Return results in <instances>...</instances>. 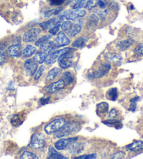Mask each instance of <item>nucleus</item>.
Wrapping results in <instances>:
<instances>
[{"mask_svg":"<svg viewBox=\"0 0 143 159\" xmlns=\"http://www.w3.org/2000/svg\"><path fill=\"white\" fill-rule=\"evenodd\" d=\"M81 130V125L78 121L72 120V121H67L63 127L59 131L55 133V138L60 139L65 137L70 136L78 133Z\"/></svg>","mask_w":143,"mask_h":159,"instance_id":"f257e3e1","label":"nucleus"},{"mask_svg":"<svg viewBox=\"0 0 143 159\" xmlns=\"http://www.w3.org/2000/svg\"><path fill=\"white\" fill-rule=\"evenodd\" d=\"M112 65L107 60L101 61L98 63L97 66L95 67L94 70L90 72L89 75V77H92L93 79H101L106 76L111 70Z\"/></svg>","mask_w":143,"mask_h":159,"instance_id":"f03ea898","label":"nucleus"},{"mask_svg":"<svg viewBox=\"0 0 143 159\" xmlns=\"http://www.w3.org/2000/svg\"><path fill=\"white\" fill-rule=\"evenodd\" d=\"M66 122H67V120L63 117H58L56 118V119H54L45 126L44 132L47 135L55 134L61 129Z\"/></svg>","mask_w":143,"mask_h":159,"instance_id":"7ed1b4c3","label":"nucleus"},{"mask_svg":"<svg viewBox=\"0 0 143 159\" xmlns=\"http://www.w3.org/2000/svg\"><path fill=\"white\" fill-rule=\"evenodd\" d=\"M45 138L42 134L35 133L31 137L28 147L35 149H43L45 147Z\"/></svg>","mask_w":143,"mask_h":159,"instance_id":"20e7f679","label":"nucleus"},{"mask_svg":"<svg viewBox=\"0 0 143 159\" xmlns=\"http://www.w3.org/2000/svg\"><path fill=\"white\" fill-rule=\"evenodd\" d=\"M42 32L39 27H32L25 32L23 36V41L25 43L35 42Z\"/></svg>","mask_w":143,"mask_h":159,"instance_id":"39448f33","label":"nucleus"},{"mask_svg":"<svg viewBox=\"0 0 143 159\" xmlns=\"http://www.w3.org/2000/svg\"><path fill=\"white\" fill-rule=\"evenodd\" d=\"M84 22L82 19H77L75 22H72L70 28L68 30L66 34L70 37H75L76 35L79 34L81 32L82 28L84 27Z\"/></svg>","mask_w":143,"mask_h":159,"instance_id":"423d86ee","label":"nucleus"},{"mask_svg":"<svg viewBox=\"0 0 143 159\" xmlns=\"http://www.w3.org/2000/svg\"><path fill=\"white\" fill-rule=\"evenodd\" d=\"M24 72L27 76L32 77L35 75L38 68V64L33 59H27L24 62Z\"/></svg>","mask_w":143,"mask_h":159,"instance_id":"0eeeda50","label":"nucleus"},{"mask_svg":"<svg viewBox=\"0 0 143 159\" xmlns=\"http://www.w3.org/2000/svg\"><path fill=\"white\" fill-rule=\"evenodd\" d=\"M78 140V137H75V138H61L58 140L56 143L54 144L55 149L58 151H63L67 149L70 146L71 143L74 142Z\"/></svg>","mask_w":143,"mask_h":159,"instance_id":"6e6552de","label":"nucleus"},{"mask_svg":"<svg viewBox=\"0 0 143 159\" xmlns=\"http://www.w3.org/2000/svg\"><path fill=\"white\" fill-rule=\"evenodd\" d=\"M86 14V11L83 9H77L68 10L67 15L65 16V19L68 20L75 21L77 19L84 17Z\"/></svg>","mask_w":143,"mask_h":159,"instance_id":"1a4fd4ad","label":"nucleus"},{"mask_svg":"<svg viewBox=\"0 0 143 159\" xmlns=\"http://www.w3.org/2000/svg\"><path fill=\"white\" fill-rule=\"evenodd\" d=\"M55 46L57 48L64 47L68 46L70 43V40L66 36L65 32L63 31H59L58 33L56 34V37L54 40Z\"/></svg>","mask_w":143,"mask_h":159,"instance_id":"9d476101","label":"nucleus"},{"mask_svg":"<svg viewBox=\"0 0 143 159\" xmlns=\"http://www.w3.org/2000/svg\"><path fill=\"white\" fill-rule=\"evenodd\" d=\"M72 49H73L72 48H65L62 49H59V50H57V51H53V52H51V53H50L48 55L47 58H46L45 61L46 64V65L53 64V63H55V62L56 61V60L58 58L60 55H62V53H64L68 51L72 50Z\"/></svg>","mask_w":143,"mask_h":159,"instance_id":"9b49d317","label":"nucleus"},{"mask_svg":"<svg viewBox=\"0 0 143 159\" xmlns=\"http://www.w3.org/2000/svg\"><path fill=\"white\" fill-rule=\"evenodd\" d=\"M65 83L62 79H59L58 81L53 82L50 85L46 87V91L48 93H56L58 92L59 90H62L65 87Z\"/></svg>","mask_w":143,"mask_h":159,"instance_id":"f8f14e48","label":"nucleus"},{"mask_svg":"<svg viewBox=\"0 0 143 159\" xmlns=\"http://www.w3.org/2000/svg\"><path fill=\"white\" fill-rule=\"evenodd\" d=\"M85 144L81 142H74L68 147V152L72 155L80 154L85 150Z\"/></svg>","mask_w":143,"mask_h":159,"instance_id":"ddd939ff","label":"nucleus"},{"mask_svg":"<svg viewBox=\"0 0 143 159\" xmlns=\"http://www.w3.org/2000/svg\"><path fill=\"white\" fill-rule=\"evenodd\" d=\"M7 53L12 57H18L23 54V47L21 43L11 45L7 49Z\"/></svg>","mask_w":143,"mask_h":159,"instance_id":"4468645a","label":"nucleus"},{"mask_svg":"<svg viewBox=\"0 0 143 159\" xmlns=\"http://www.w3.org/2000/svg\"><path fill=\"white\" fill-rule=\"evenodd\" d=\"M109 113V105L106 102L98 103L96 106V114L101 119H104Z\"/></svg>","mask_w":143,"mask_h":159,"instance_id":"2eb2a0df","label":"nucleus"},{"mask_svg":"<svg viewBox=\"0 0 143 159\" xmlns=\"http://www.w3.org/2000/svg\"><path fill=\"white\" fill-rule=\"evenodd\" d=\"M135 43V41L133 39H123L120 40L117 42L116 43V48L117 50L123 51L127 50L133 45Z\"/></svg>","mask_w":143,"mask_h":159,"instance_id":"dca6fc26","label":"nucleus"},{"mask_svg":"<svg viewBox=\"0 0 143 159\" xmlns=\"http://www.w3.org/2000/svg\"><path fill=\"white\" fill-rule=\"evenodd\" d=\"M99 22H100V19H99L98 15H96L95 13L90 14L86 19V27L88 29H94L98 25Z\"/></svg>","mask_w":143,"mask_h":159,"instance_id":"f3484780","label":"nucleus"},{"mask_svg":"<svg viewBox=\"0 0 143 159\" xmlns=\"http://www.w3.org/2000/svg\"><path fill=\"white\" fill-rule=\"evenodd\" d=\"M126 149L132 152H137L143 150V141L134 140L132 143L126 147Z\"/></svg>","mask_w":143,"mask_h":159,"instance_id":"a211bd4d","label":"nucleus"},{"mask_svg":"<svg viewBox=\"0 0 143 159\" xmlns=\"http://www.w3.org/2000/svg\"><path fill=\"white\" fill-rule=\"evenodd\" d=\"M39 48L41 51H44L47 53L48 55L55 51V49L56 48V46H55L54 42H52V41H46V42H44L39 46Z\"/></svg>","mask_w":143,"mask_h":159,"instance_id":"6ab92c4d","label":"nucleus"},{"mask_svg":"<svg viewBox=\"0 0 143 159\" xmlns=\"http://www.w3.org/2000/svg\"><path fill=\"white\" fill-rule=\"evenodd\" d=\"M104 58L105 60L110 63H116L121 62L122 60V57L120 54L113 52H108L104 55Z\"/></svg>","mask_w":143,"mask_h":159,"instance_id":"aec40b11","label":"nucleus"},{"mask_svg":"<svg viewBox=\"0 0 143 159\" xmlns=\"http://www.w3.org/2000/svg\"><path fill=\"white\" fill-rule=\"evenodd\" d=\"M60 22L61 21L59 20L58 18H53L49 19L47 21H44L42 22V23H39V25L43 30H46L51 29L52 27L54 26L55 25L57 24L58 23H60Z\"/></svg>","mask_w":143,"mask_h":159,"instance_id":"412c9836","label":"nucleus"},{"mask_svg":"<svg viewBox=\"0 0 143 159\" xmlns=\"http://www.w3.org/2000/svg\"><path fill=\"white\" fill-rule=\"evenodd\" d=\"M25 117L26 114L25 113L16 114L12 117L11 122H12V124L13 126L18 127V126H20L23 123L25 119Z\"/></svg>","mask_w":143,"mask_h":159,"instance_id":"4be33fe9","label":"nucleus"},{"mask_svg":"<svg viewBox=\"0 0 143 159\" xmlns=\"http://www.w3.org/2000/svg\"><path fill=\"white\" fill-rule=\"evenodd\" d=\"M89 42V37L82 36L80 37H78L77 39H76L72 43V46L74 48H83L85 45L86 44L87 42Z\"/></svg>","mask_w":143,"mask_h":159,"instance_id":"5701e85b","label":"nucleus"},{"mask_svg":"<svg viewBox=\"0 0 143 159\" xmlns=\"http://www.w3.org/2000/svg\"><path fill=\"white\" fill-rule=\"evenodd\" d=\"M61 74V70L58 67H53L51 70H49L47 75H46V81H51L56 79Z\"/></svg>","mask_w":143,"mask_h":159,"instance_id":"b1692460","label":"nucleus"},{"mask_svg":"<svg viewBox=\"0 0 143 159\" xmlns=\"http://www.w3.org/2000/svg\"><path fill=\"white\" fill-rule=\"evenodd\" d=\"M61 79L64 81L66 86H70L75 81V76L70 71H66L62 74Z\"/></svg>","mask_w":143,"mask_h":159,"instance_id":"393cba45","label":"nucleus"},{"mask_svg":"<svg viewBox=\"0 0 143 159\" xmlns=\"http://www.w3.org/2000/svg\"><path fill=\"white\" fill-rule=\"evenodd\" d=\"M48 158L50 159H67V157L63 156L61 153L57 152L56 149H55V148L53 147H50L48 148Z\"/></svg>","mask_w":143,"mask_h":159,"instance_id":"a878e982","label":"nucleus"},{"mask_svg":"<svg viewBox=\"0 0 143 159\" xmlns=\"http://www.w3.org/2000/svg\"><path fill=\"white\" fill-rule=\"evenodd\" d=\"M48 57V53L44 51H38L37 53L35 55L33 60L37 63V64H42L44 62L46 61V58Z\"/></svg>","mask_w":143,"mask_h":159,"instance_id":"bb28decb","label":"nucleus"},{"mask_svg":"<svg viewBox=\"0 0 143 159\" xmlns=\"http://www.w3.org/2000/svg\"><path fill=\"white\" fill-rule=\"evenodd\" d=\"M121 114L119 109L117 108H112L110 111H109V113L107 114V120H120Z\"/></svg>","mask_w":143,"mask_h":159,"instance_id":"cd10ccee","label":"nucleus"},{"mask_svg":"<svg viewBox=\"0 0 143 159\" xmlns=\"http://www.w3.org/2000/svg\"><path fill=\"white\" fill-rule=\"evenodd\" d=\"M119 96L118 89L117 88H111L106 93V98L107 100L111 101H116Z\"/></svg>","mask_w":143,"mask_h":159,"instance_id":"c85d7f7f","label":"nucleus"},{"mask_svg":"<svg viewBox=\"0 0 143 159\" xmlns=\"http://www.w3.org/2000/svg\"><path fill=\"white\" fill-rule=\"evenodd\" d=\"M36 51H37V48L32 45H27L23 51V55L24 57H30L34 55Z\"/></svg>","mask_w":143,"mask_h":159,"instance_id":"c756f323","label":"nucleus"},{"mask_svg":"<svg viewBox=\"0 0 143 159\" xmlns=\"http://www.w3.org/2000/svg\"><path fill=\"white\" fill-rule=\"evenodd\" d=\"M103 123L109 127H112L116 128V129H120L123 127V124L120 120H105L103 121Z\"/></svg>","mask_w":143,"mask_h":159,"instance_id":"7c9ffc66","label":"nucleus"},{"mask_svg":"<svg viewBox=\"0 0 143 159\" xmlns=\"http://www.w3.org/2000/svg\"><path fill=\"white\" fill-rule=\"evenodd\" d=\"M62 10H63V7L55 8V9L48 10L47 11H46L44 13V18H51L52 16L59 15L60 13L62 12Z\"/></svg>","mask_w":143,"mask_h":159,"instance_id":"2f4dec72","label":"nucleus"},{"mask_svg":"<svg viewBox=\"0 0 143 159\" xmlns=\"http://www.w3.org/2000/svg\"><path fill=\"white\" fill-rule=\"evenodd\" d=\"M73 60L72 59H67V60H58V64L60 67L61 69L65 70L67 68L70 67L72 65H73Z\"/></svg>","mask_w":143,"mask_h":159,"instance_id":"473e14b6","label":"nucleus"},{"mask_svg":"<svg viewBox=\"0 0 143 159\" xmlns=\"http://www.w3.org/2000/svg\"><path fill=\"white\" fill-rule=\"evenodd\" d=\"M5 48H6V46L4 43H0V66L3 65L7 60Z\"/></svg>","mask_w":143,"mask_h":159,"instance_id":"72a5a7b5","label":"nucleus"},{"mask_svg":"<svg viewBox=\"0 0 143 159\" xmlns=\"http://www.w3.org/2000/svg\"><path fill=\"white\" fill-rule=\"evenodd\" d=\"M20 158L22 159H26V158L38 159L39 158V156H38L37 154H35V153L29 152V151H25V152L21 155Z\"/></svg>","mask_w":143,"mask_h":159,"instance_id":"f704fd0d","label":"nucleus"},{"mask_svg":"<svg viewBox=\"0 0 143 159\" xmlns=\"http://www.w3.org/2000/svg\"><path fill=\"white\" fill-rule=\"evenodd\" d=\"M89 0H79V1L76 2V3L73 4L72 7V9H83L87 7V3Z\"/></svg>","mask_w":143,"mask_h":159,"instance_id":"c9c22d12","label":"nucleus"},{"mask_svg":"<svg viewBox=\"0 0 143 159\" xmlns=\"http://www.w3.org/2000/svg\"><path fill=\"white\" fill-rule=\"evenodd\" d=\"M52 35L51 34H46L44 35V36L41 37L40 38H39L37 41L35 42V46H39L42 43H43L44 42H46V41H48L51 39Z\"/></svg>","mask_w":143,"mask_h":159,"instance_id":"e433bc0d","label":"nucleus"},{"mask_svg":"<svg viewBox=\"0 0 143 159\" xmlns=\"http://www.w3.org/2000/svg\"><path fill=\"white\" fill-rule=\"evenodd\" d=\"M60 27H61V24H60V23H58L54 26L52 27L51 29L48 30V33L51 35H56L58 33Z\"/></svg>","mask_w":143,"mask_h":159,"instance_id":"4c0bfd02","label":"nucleus"},{"mask_svg":"<svg viewBox=\"0 0 143 159\" xmlns=\"http://www.w3.org/2000/svg\"><path fill=\"white\" fill-rule=\"evenodd\" d=\"M45 70V67L44 66V65H42V66H40L39 67V69L37 70V72H36L35 75V81H37L39 80V79L41 78V76H42Z\"/></svg>","mask_w":143,"mask_h":159,"instance_id":"58836bf2","label":"nucleus"},{"mask_svg":"<svg viewBox=\"0 0 143 159\" xmlns=\"http://www.w3.org/2000/svg\"><path fill=\"white\" fill-rule=\"evenodd\" d=\"M140 99V98L138 96L137 97H135L133 98H132V99L130 100V102H131V105H130V107H129L128 109L131 111H134L135 110H136V102L138 101V100Z\"/></svg>","mask_w":143,"mask_h":159,"instance_id":"ea45409f","label":"nucleus"},{"mask_svg":"<svg viewBox=\"0 0 143 159\" xmlns=\"http://www.w3.org/2000/svg\"><path fill=\"white\" fill-rule=\"evenodd\" d=\"M99 0H89L87 3V7L86 8L88 9V10H92L93 8H95L97 4L98 3Z\"/></svg>","mask_w":143,"mask_h":159,"instance_id":"a19ab883","label":"nucleus"},{"mask_svg":"<svg viewBox=\"0 0 143 159\" xmlns=\"http://www.w3.org/2000/svg\"><path fill=\"white\" fill-rule=\"evenodd\" d=\"M51 6H61L66 2V0H48Z\"/></svg>","mask_w":143,"mask_h":159,"instance_id":"79ce46f5","label":"nucleus"},{"mask_svg":"<svg viewBox=\"0 0 143 159\" xmlns=\"http://www.w3.org/2000/svg\"><path fill=\"white\" fill-rule=\"evenodd\" d=\"M126 156V153L123 151H119L117 152L111 156L112 158H123Z\"/></svg>","mask_w":143,"mask_h":159,"instance_id":"37998d69","label":"nucleus"},{"mask_svg":"<svg viewBox=\"0 0 143 159\" xmlns=\"http://www.w3.org/2000/svg\"><path fill=\"white\" fill-rule=\"evenodd\" d=\"M96 154H94V153H91V154H84L80 156H78V157H75V158L76 159H93V158H96Z\"/></svg>","mask_w":143,"mask_h":159,"instance_id":"c03bdc74","label":"nucleus"},{"mask_svg":"<svg viewBox=\"0 0 143 159\" xmlns=\"http://www.w3.org/2000/svg\"><path fill=\"white\" fill-rule=\"evenodd\" d=\"M135 52L137 54L143 56V43H140V44L137 46V47L135 49Z\"/></svg>","mask_w":143,"mask_h":159,"instance_id":"a18cd8bd","label":"nucleus"},{"mask_svg":"<svg viewBox=\"0 0 143 159\" xmlns=\"http://www.w3.org/2000/svg\"><path fill=\"white\" fill-rule=\"evenodd\" d=\"M51 99V97H43L41 98L39 100V102L41 104V105H45L46 104H48L49 102V101H50Z\"/></svg>","mask_w":143,"mask_h":159,"instance_id":"49530a36","label":"nucleus"},{"mask_svg":"<svg viewBox=\"0 0 143 159\" xmlns=\"http://www.w3.org/2000/svg\"><path fill=\"white\" fill-rule=\"evenodd\" d=\"M98 4V7L102 9H105L106 6H107V3L104 1V0H99Z\"/></svg>","mask_w":143,"mask_h":159,"instance_id":"de8ad7c7","label":"nucleus"},{"mask_svg":"<svg viewBox=\"0 0 143 159\" xmlns=\"http://www.w3.org/2000/svg\"><path fill=\"white\" fill-rule=\"evenodd\" d=\"M78 1H79V0H69L68 1V4H70V3H76V2H78Z\"/></svg>","mask_w":143,"mask_h":159,"instance_id":"09e8293b","label":"nucleus"}]
</instances>
